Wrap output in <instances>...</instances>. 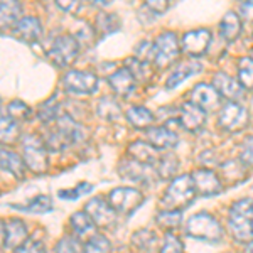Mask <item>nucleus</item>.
Here are the masks:
<instances>
[{"instance_id":"nucleus-1","label":"nucleus","mask_w":253,"mask_h":253,"mask_svg":"<svg viewBox=\"0 0 253 253\" xmlns=\"http://www.w3.org/2000/svg\"><path fill=\"white\" fill-rule=\"evenodd\" d=\"M84 137H86V132L83 126L71 115L61 113L56 118L54 126L46 132L44 144H46L49 152H63L71 145H76L78 142L84 140Z\"/></svg>"},{"instance_id":"nucleus-2","label":"nucleus","mask_w":253,"mask_h":253,"mask_svg":"<svg viewBox=\"0 0 253 253\" xmlns=\"http://www.w3.org/2000/svg\"><path fill=\"white\" fill-rule=\"evenodd\" d=\"M228 230L240 243L253 240V199L243 198L231 205L228 211Z\"/></svg>"},{"instance_id":"nucleus-3","label":"nucleus","mask_w":253,"mask_h":253,"mask_svg":"<svg viewBox=\"0 0 253 253\" xmlns=\"http://www.w3.org/2000/svg\"><path fill=\"white\" fill-rule=\"evenodd\" d=\"M196 189L191 174H182L169 182L161 199L162 210H184L196 199Z\"/></svg>"},{"instance_id":"nucleus-4","label":"nucleus","mask_w":253,"mask_h":253,"mask_svg":"<svg viewBox=\"0 0 253 253\" xmlns=\"http://www.w3.org/2000/svg\"><path fill=\"white\" fill-rule=\"evenodd\" d=\"M186 235L189 238L199 240V242H206V243H218L223 240V226L213 214L210 213H196L193 216H189L186 221L184 228Z\"/></svg>"},{"instance_id":"nucleus-5","label":"nucleus","mask_w":253,"mask_h":253,"mask_svg":"<svg viewBox=\"0 0 253 253\" xmlns=\"http://www.w3.org/2000/svg\"><path fill=\"white\" fill-rule=\"evenodd\" d=\"M24 164L34 174H44L49 169V150L44 140L36 133H27L20 138Z\"/></svg>"},{"instance_id":"nucleus-6","label":"nucleus","mask_w":253,"mask_h":253,"mask_svg":"<svg viewBox=\"0 0 253 253\" xmlns=\"http://www.w3.org/2000/svg\"><path fill=\"white\" fill-rule=\"evenodd\" d=\"M181 52V42L175 32L166 31L159 34L152 44V64L157 69H166L179 59Z\"/></svg>"},{"instance_id":"nucleus-7","label":"nucleus","mask_w":253,"mask_h":253,"mask_svg":"<svg viewBox=\"0 0 253 253\" xmlns=\"http://www.w3.org/2000/svg\"><path fill=\"white\" fill-rule=\"evenodd\" d=\"M81 42L73 34H59L52 39L49 47V61L58 68H69L80 54Z\"/></svg>"},{"instance_id":"nucleus-8","label":"nucleus","mask_w":253,"mask_h":253,"mask_svg":"<svg viewBox=\"0 0 253 253\" xmlns=\"http://www.w3.org/2000/svg\"><path fill=\"white\" fill-rule=\"evenodd\" d=\"M250 124V113L240 101H226L218 113V126L223 132L236 133Z\"/></svg>"},{"instance_id":"nucleus-9","label":"nucleus","mask_w":253,"mask_h":253,"mask_svg":"<svg viewBox=\"0 0 253 253\" xmlns=\"http://www.w3.org/2000/svg\"><path fill=\"white\" fill-rule=\"evenodd\" d=\"M107 201L110 206L117 211V214H132L133 211H137L142 206V203L145 201V194H142V191L135 189V187H115L112 189L107 196Z\"/></svg>"},{"instance_id":"nucleus-10","label":"nucleus","mask_w":253,"mask_h":253,"mask_svg":"<svg viewBox=\"0 0 253 253\" xmlns=\"http://www.w3.org/2000/svg\"><path fill=\"white\" fill-rule=\"evenodd\" d=\"M211 41H213V34L208 29L187 31L181 38V51L186 52L189 58L199 59L208 52Z\"/></svg>"},{"instance_id":"nucleus-11","label":"nucleus","mask_w":253,"mask_h":253,"mask_svg":"<svg viewBox=\"0 0 253 253\" xmlns=\"http://www.w3.org/2000/svg\"><path fill=\"white\" fill-rule=\"evenodd\" d=\"M63 86L75 95H91L98 88V78L91 71H76L71 69L63 76Z\"/></svg>"},{"instance_id":"nucleus-12","label":"nucleus","mask_w":253,"mask_h":253,"mask_svg":"<svg viewBox=\"0 0 253 253\" xmlns=\"http://www.w3.org/2000/svg\"><path fill=\"white\" fill-rule=\"evenodd\" d=\"M194 182V189L198 196H218L223 191V181L219 179V175L214 170L208 169V167H199L191 172Z\"/></svg>"},{"instance_id":"nucleus-13","label":"nucleus","mask_w":253,"mask_h":253,"mask_svg":"<svg viewBox=\"0 0 253 253\" xmlns=\"http://www.w3.org/2000/svg\"><path fill=\"white\" fill-rule=\"evenodd\" d=\"M84 211L93 219L95 226L98 228H112L117 223V211L110 206V203L105 198H91L84 205Z\"/></svg>"},{"instance_id":"nucleus-14","label":"nucleus","mask_w":253,"mask_h":253,"mask_svg":"<svg viewBox=\"0 0 253 253\" xmlns=\"http://www.w3.org/2000/svg\"><path fill=\"white\" fill-rule=\"evenodd\" d=\"M206 112L201 107H198L193 101H184L179 107L177 112V124L186 130V132L196 133L201 132L203 126L206 125Z\"/></svg>"},{"instance_id":"nucleus-15","label":"nucleus","mask_w":253,"mask_h":253,"mask_svg":"<svg viewBox=\"0 0 253 253\" xmlns=\"http://www.w3.org/2000/svg\"><path fill=\"white\" fill-rule=\"evenodd\" d=\"M118 172L126 181H133L138 182V184H150L157 177L156 169L152 166L142 164V162H137L133 159H124L118 164Z\"/></svg>"},{"instance_id":"nucleus-16","label":"nucleus","mask_w":253,"mask_h":253,"mask_svg":"<svg viewBox=\"0 0 253 253\" xmlns=\"http://www.w3.org/2000/svg\"><path fill=\"white\" fill-rule=\"evenodd\" d=\"M221 98L223 96L218 93V89L213 84L208 83L196 84L193 91H191V101L198 105V107H201L206 113L221 107Z\"/></svg>"},{"instance_id":"nucleus-17","label":"nucleus","mask_w":253,"mask_h":253,"mask_svg":"<svg viewBox=\"0 0 253 253\" xmlns=\"http://www.w3.org/2000/svg\"><path fill=\"white\" fill-rule=\"evenodd\" d=\"M22 17L24 9L19 0H0V32L15 31Z\"/></svg>"},{"instance_id":"nucleus-18","label":"nucleus","mask_w":253,"mask_h":253,"mask_svg":"<svg viewBox=\"0 0 253 253\" xmlns=\"http://www.w3.org/2000/svg\"><path fill=\"white\" fill-rule=\"evenodd\" d=\"M213 86L218 89V93L228 101H240L245 95V88L238 80L226 73H216L213 76Z\"/></svg>"},{"instance_id":"nucleus-19","label":"nucleus","mask_w":253,"mask_h":253,"mask_svg":"<svg viewBox=\"0 0 253 253\" xmlns=\"http://www.w3.org/2000/svg\"><path fill=\"white\" fill-rule=\"evenodd\" d=\"M201 69H203L201 63H199L198 59H194V58H191V59H187V61H181V63L175 64V68H172L170 75L167 76L166 88L167 89L177 88L179 84H182L186 80H189L191 76L198 75Z\"/></svg>"},{"instance_id":"nucleus-20","label":"nucleus","mask_w":253,"mask_h":253,"mask_svg":"<svg viewBox=\"0 0 253 253\" xmlns=\"http://www.w3.org/2000/svg\"><path fill=\"white\" fill-rule=\"evenodd\" d=\"M145 138L157 150H170L179 144V137L169 126H150L145 130Z\"/></svg>"},{"instance_id":"nucleus-21","label":"nucleus","mask_w":253,"mask_h":253,"mask_svg":"<svg viewBox=\"0 0 253 253\" xmlns=\"http://www.w3.org/2000/svg\"><path fill=\"white\" fill-rule=\"evenodd\" d=\"M108 84L112 88V91L115 93L117 96L120 98H126L130 93L135 89L137 81L133 80V76L130 75V71L126 68H120L117 71H113L112 75L108 76Z\"/></svg>"},{"instance_id":"nucleus-22","label":"nucleus","mask_w":253,"mask_h":253,"mask_svg":"<svg viewBox=\"0 0 253 253\" xmlns=\"http://www.w3.org/2000/svg\"><path fill=\"white\" fill-rule=\"evenodd\" d=\"M128 156L137 162L147 166H156L159 157H161V150H157L154 145H150L147 140H135L128 145Z\"/></svg>"},{"instance_id":"nucleus-23","label":"nucleus","mask_w":253,"mask_h":253,"mask_svg":"<svg viewBox=\"0 0 253 253\" xmlns=\"http://www.w3.org/2000/svg\"><path fill=\"white\" fill-rule=\"evenodd\" d=\"M219 36L226 41V42H235L236 39L242 36V31H243V22H242V15L238 12H226L223 15L221 22H219Z\"/></svg>"},{"instance_id":"nucleus-24","label":"nucleus","mask_w":253,"mask_h":253,"mask_svg":"<svg viewBox=\"0 0 253 253\" xmlns=\"http://www.w3.org/2000/svg\"><path fill=\"white\" fill-rule=\"evenodd\" d=\"M14 34L17 36L20 41L24 42H38V41L42 38V24L38 17H32V15H27V17H22L20 22L15 27Z\"/></svg>"},{"instance_id":"nucleus-25","label":"nucleus","mask_w":253,"mask_h":253,"mask_svg":"<svg viewBox=\"0 0 253 253\" xmlns=\"http://www.w3.org/2000/svg\"><path fill=\"white\" fill-rule=\"evenodd\" d=\"M0 169L14 175L15 179H22L26 175L27 167L24 164V159L19 154L12 152L5 147H0Z\"/></svg>"},{"instance_id":"nucleus-26","label":"nucleus","mask_w":253,"mask_h":253,"mask_svg":"<svg viewBox=\"0 0 253 253\" xmlns=\"http://www.w3.org/2000/svg\"><path fill=\"white\" fill-rule=\"evenodd\" d=\"M29 240L27 226L20 219H10L5 223V247L10 250H17L20 245Z\"/></svg>"},{"instance_id":"nucleus-27","label":"nucleus","mask_w":253,"mask_h":253,"mask_svg":"<svg viewBox=\"0 0 253 253\" xmlns=\"http://www.w3.org/2000/svg\"><path fill=\"white\" fill-rule=\"evenodd\" d=\"M125 118L135 130L150 128V126L154 125V120H156L154 113L150 112L149 108L142 107V105H133V107H130L128 110H126Z\"/></svg>"},{"instance_id":"nucleus-28","label":"nucleus","mask_w":253,"mask_h":253,"mask_svg":"<svg viewBox=\"0 0 253 253\" xmlns=\"http://www.w3.org/2000/svg\"><path fill=\"white\" fill-rule=\"evenodd\" d=\"M20 138V126L9 113L0 112V144L10 145Z\"/></svg>"},{"instance_id":"nucleus-29","label":"nucleus","mask_w":253,"mask_h":253,"mask_svg":"<svg viewBox=\"0 0 253 253\" xmlns=\"http://www.w3.org/2000/svg\"><path fill=\"white\" fill-rule=\"evenodd\" d=\"M96 113L107 122H117L122 118V105L115 96H101L96 103Z\"/></svg>"},{"instance_id":"nucleus-30","label":"nucleus","mask_w":253,"mask_h":253,"mask_svg":"<svg viewBox=\"0 0 253 253\" xmlns=\"http://www.w3.org/2000/svg\"><path fill=\"white\" fill-rule=\"evenodd\" d=\"M124 68H126L130 71V75L133 76V80L137 83H149L150 78H152V69H150V63L149 61H142L138 58H128L125 59Z\"/></svg>"},{"instance_id":"nucleus-31","label":"nucleus","mask_w":253,"mask_h":253,"mask_svg":"<svg viewBox=\"0 0 253 253\" xmlns=\"http://www.w3.org/2000/svg\"><path fill=\"white\" fill-rule=\"evenodd\" d=\"M154 169H156V174L159 179H162V181H170V179H174V175L179 169V161H177V157L170 152L161 154V157H159L157 164L154 166Z\"/></svg>"},{"instance_id":"nucleus-32","label":"nucleus","mask_w":253,"mask_h":253,"mask_svg":"<svg viewBox=\"0 0 253 253\" xmlns=\"http://www.w3.org/2000/svg\"><path fill=\"white\" fill-rule=\"evenodd\" d=\"M69 226H71L73 233L76 236L88 235L95 230V223H93V219L89 218V214L84 210L76 211V213L71 214V218H69Z\"/></svg>"},{"instance_id":"nucleus-33","label":"nucleus","mask_w":253,"mask_h":253,"mask_svg":"<svg viewBox=\"0 0 253 253\" xmlns=\"http://www.w3.org/2000/svg\"><path fill=\"white\" fill-rule=\"evenodd\" d=\"M156 235L149 230H138L132 235V247L138 253H152L156 250Z\"/></svg>"},{"instance_id":"nucleus-34","label":"nucleus","mask_w":253,"mask_h":253,"mask_svg":"<svg viewBox=\"0 0 253 253\" xmlns=\"http://www.w3.org/2000/svg\"><path fill=\"white\" fill-rule=\"evenodd\" d=\"M156 221L162 230L172 231L182 224V211L181 210H161L156 216Z\"/></svg>"},{"instance_id":"nucleus-35","label":"nucleus","mask_w":253,"mask_h":253,"mask_svg":"<svg viewBox=\"0 0 253 253\" xmlns=\"http://www.w3.org/2000/svg\"><path fill=\"white\" fill-rule=\"evenodd\" d=\"M14 208L15 210L27 211V213L42 214V213H49V211L52 210V199L46 194H39V196H36V198H32L27 205H22V206L14 205Z\"/></svg>"},{"instance_id":"nucleus-36","label":"nucleus","mask_w":253,"mask_h":253,"mask_svg":"<svg viewBox=\"0 0 253 253\" xmlns=\"http://www.w3.org/2000/svg\"><path fill=\"white\" fill-rule=\"evenodd\" d=\"M59 115V101L56 100V96H51L38 108V118L42 124H54Z\"/></svg>"},{"instance_id":"nucleus-37","label":"nucleus","mask_w":253,"mask_h":253,"mask_svg":"<svg viewBox=\"0 0 253 253\" xmlns=\"http://www.w3.org/2000/svg\"><path fill=\"white\" fill-rule=\"evenodd\" d=\"M120 29V17L115 14H98L95 22V31L100 34H113Z\"/></svg>"},{"instance_id":"nucleus-38","label":"nucleus","mask_w":253,"mask_h":253,"mask_svg":"<svg viewBox=\"0 0 253 253\" xmlns=\"http://www.w3.org/2000/svg\"><path fill=\"white\" fill-rule=\"evenodd\" d=\"M112 252V243L105 235H91L89 240L83 245V253H110Z\"/></svg>"},{"instance_id":"nucleus-39","label":"nucleus","mask_w":253,"mask_h":253,"mask_svg":"<svg viewBox=\"0 0 253 253\" xmlns=\"http://www.w3.org/2000/svg\"><path fill=\"white\" fill-rule=\"evenodd\" d=\"M238 81L245 89L253 88V59L242 58L238 61Z\"/></svg>"},{"instance_id":"nucleus-40","label":"nucleus","mask_w":253,"mask_h":253,"mask_svg":"<svg viewBox=\"0 0 253 253\" xmlns=\"http://www.w3.org/2000/svg\"><path fill=\"white\" fill-rule=\"evenodd\" d=\"M7 113L14 118L15 122H27V120H31L32 118V110L29 105H26L24 101H20V100H14V101H10L9 105H7Z\"/></svg>"},{"instance_id":"nucleus-41","label":"nucleus","mask_w":253,"mask_h":253,"mask_svg":"<svg viewBox=\"0 0 253 253\" xmlns=\"http://www.w3.org/2000/svg\"><path fill=\"white\" fill-rule=\"evenodd\" d=\"M54 253H83V245L80 242V236H63L56 245Z\"/></svg>"},{"instance_id":"nucleus-42","label":"nucleus","mask_w":253,"mask_h":253,"mask_svg":"<svg viewBox=\"0 0 253 253\" xmlns=\"http://www.w3.org/2000/svg\"><path fill=\"white\" fill-rule=\"evenodd\" d=\"M159 253H184V243L177 235H174L172 231L166 235L164 243H162Z\"/></svg>"},{"instance_id":"nucleus-43","label":"nucleus","mask_w":253,"mask_h":253,"mask_svg":"<svg viewBox=\"0 0 253 253\" xmlns=\"http://www.w3.org/2000/svg\"><path fill=\"white\" fill-rule=\"evenodd\" d=\"M240 161L247 167H253V135L247 137L240 145Z\"/></svg>"},{"instance_id":"nucleus-44","label":"nucleus","mask_w":253,"mask_h":253,"mask_svg":"<svg viewBox=\"0 0 253 253\" xmlns=\"http://www.w3.org/2000/svg\"><path fill=\"white\" fill-rule=\"evenodd\" d=\"M15 253H46V248H44L42 240L39 238H29L24 245H20L17 250H14Z\"/></svg>"},{"instance_id":"nucleus-45","label":"nucleus","mask_w":253,"mask_h":253,"mask_svg":"<svg viewBox=\"0 0 253 253\" xmlns=\"http://www.w3.org/2000/svg\"><path fill=\"white\" fill-rule=\"evenodd\" d=\"M91 189H93L91 184H88V182H81L80 186L73 187V189H61L59 191V196L63 199H78L80 196L89 193Z\"/></svg>"},{"instance_id":"nucleus-46","label":"nucleus","mask_w":253,"mask_h":253,"mask_svg":"<svg viewBox=\"0 0 253 253\" xmlns=\"http://www.w3.org/2000/svg\"><path fill=\"white\" fill-rule=\"evenodd\" d=\"M54 2L61 10L71 15H76L78 12H81L84 5V0H54Z\"/></svg>"},{"instance_id":"nucleus-47","label":"nucleus","mask_w":253,"mask_h":253,"mask_svg":"<svg viewBox=\"0 0 253 253\" xmlns=\"http://www.w3.org/2000/svg\"><path fill=\"white\" fill-rule=\"evenodd\" d=\"M147 9H150L152 12H156V14H164L169 9V3L170 0H144Z\"/></svg>"},{"instance_id":"nucleus-48","label":"nucleus","mask_w":253,"mask_h":253,"mask_svg":"<svg viewBox=\"0 0 253 253\" xmlns=\"http://www.w3.org/2000/svg\"><path fill=\"white\" fill-rule=\"evenodd\" d=\"M240 15L247 20H253V0H247V2H243L242 10H240Z\"/></svg>"},{"instance_id":"nucleus-49","label":"nucleus","mask_w":253,"mask_h":253,"mask_svg":"<svg viewBox=\"0 0 253 253\" xmlns=\"http://www.w3.org/2000/svg\"><path fill=\"white\" fill-rule=\"evenodd\" d=\"M5 247V223L0 219V252Z\"/></svg>"},{"instance_id":"nucleus-50","label":"nucleus","mask_w":253,"mask_h":253,"mask_svg":"<svg viewBox=\"0 0 253 253\" xmlns=\"http://www.w3.org/2000/svg\"><path fill=\"white\" fill-rule=\"evenodd\" d=\"M89 2H91L93 5H96V7H107L112 0H89Z\"/></svg>"},{"instance_id":"nucleus-51","label":"nucleus","mask_w":253,"mask_h":253,"mask_svg":"<svg viewBox=\"0 0 253 253\" xmlns=\"http://www.w3.org/2000/svg\"><path fill=\"white\" fill-rule=\"evenodd\" d=\"M245 253H253V240L252 242H248L247 248H245Z\"/></svg>"},{"instance_id":"nucleus-52","label":"nucleus","mask_w":253,"mask_h":253,"mask_svg":"<svg viewBox=\"0 0 253 253\" xmlns=\"http://www.w3.org/2000/svg\"><path fill=\"white\" fill-rule=\"evenodd\" d=\"M252 59H253V49H252Z\"/></svg>"},{"instance_id":"nucleus-53","label":"nucleus","mask_w":253,"mask_h":253,"mask_svg":"<svg viewBox=\"0 0 253 253\" xmlns=\"http://www.w3.org/2000/svg\"><path fill=\"white\" fill-rule=\"evenodd\" d=\"M243 2H247V0H243Z\"/></svg>"}]
</instances>
